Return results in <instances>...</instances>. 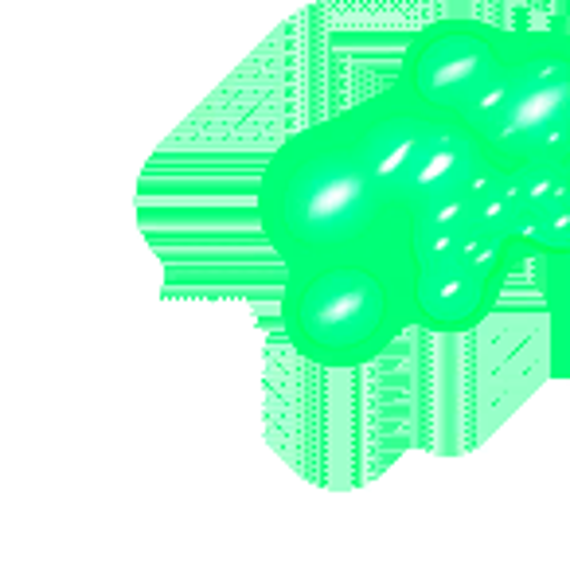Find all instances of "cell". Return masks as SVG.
<instances>
[{
	"mask_svg": "<svg viewBox=\"0 0 570 570\" xmlns=\"http://www.w3.org/2000/svg\"><path fill=\"white\" fill-rule=\"evenodd\" d=\"M336 121L403 243L473 227L481 184L500 157L465 118L387 87L341 110Z\"/></svg>",
	"mask_w": 570,
	"mask_h": 570,
	"instance_id": "1",
	"label": "cell"
},
{
	"mask_svg": "<svg viewBox=\"0 0 570 570\" xmlns=\"http://www.w3.org/2000/svg\"><path fill=\"white\" fill-rule=\"evenodd\" d=\"M254 219L282 269L341 262L403 238L336 114L269 153L254 188Z\"/></svg>",
	"mask_w": 570,
	"mask_h": 570,
	"instance_id": "2",
	"label": "cell"
},
{
	"mask_svg": "<svg viewBox=\"0 0 570 570\" xmlns=\"http://www.w3.org/2000/svg\"><path fill=\"white\" fill-rule=\"evenodd\" d=\"M282 274V336L313 367L356 372L383 360L414 328L403 238Z\"/></svg>",
	"mask_w": 570,
	"mask_h": 570,
	"instance_id": "3",
	"label": "cell"
},
{
	"mask_svg": "<svg viewBox=\"0 0 570 570\" xmlns=\"http://www.w3.org/2000/svg\"><path fill=\"white\" fill-rule=\"evenodd\" d=\"M469 126L508 165L562 160L570 153V36L551 28H512L504 59L476 95Z\"/></svg>",
	"mask_w": 570,
	"mask_h": 570,
	"instance_id": "4",
	"label": "cell"
},
{
	"mask_svg": "<svg viewBox=\"0 0 570 570\" xmlns=\"http://www.w3.org/2000/svg\"><path fill=\"white\" fill-rule=\"evenodd\" d=\"M512 243L481 227H458L406 243L414 328L434 336H461L497 313L512 274L523 266Z\"/></svg>",
	"mask_w": 570,
	"mask_h": 570,
	"instance_id": "5",
	"label": "cell"
},
{
	"mask_svg": "<svg viewBox=\"0 0 570 570\" xmlns=\"http://www.w3.org/2000/svg\"><path fill=\"white\" fill-rule=\"evenodd\" d=\"M508 43H512V28H500L492 20H430L406 40L391 90L414 98V102L450 110L458 118H469L476 95L504 59Z\"/></svg>",
	"mask_w": 570,
	"mask_h": 570,
	"instance_id": "6",
	"label": "cell"
},
{
	"mask_svg": "<svg viewBox=\"0 0 570 570\" xmlns=\"http://www.w3.org/2000/svg\"><path fill=\"white\" fill-rule=\"evenodd\" d=\"M512 238L523 258H570V168L562 160L512 165Z\"/></svg>",
	"mask_w": 570,
	"mask_h": 570,
	"instance_id": "7",
	"label": "cell"
},
{
	"mask_svg": "<svg viewBox=\"0 0 570 570\" xmlns=\"http://www.w3.org/2000/svg\"><path fill=\"white\" fill-rule=\"evenodd\" d=\"M562 28H567V36H570V12H562V20H559Z\"/></svg>",
	"mask_w": 570,
	"mask_h": 570,
	"instance_id": "8",
	"label": "cell"
},
{
	"mask_svg": "<svg viewBox=\"0 0 570 570\" xmlns=\"http://www.w3.org/2000/svg\"><path fill=\"white\" fill-rule=\"evenodd\" d=\"M554 4H562V9H570V0H554Z\"/></svg>",
	"mask_w": 570,
	"mask_h": 570,
	"instance_id": "9",
	"label": "cell"
},
{
	"mask_svg": "<svg viewBox=\"0 0 570 570\" xmlns=\"http://www.w3.org/2000/svg\"><path fill=\"white\" fill-rule=\"evenodd\" d=\"M567 168H570V153H567Z\"/></svg>",
	"mask_w": 570,
	"mask_h": 570,
	"instance_id": "10",
	"label": "cell"
},
{
	"mask_svg": "<svg viewBox=\"0 0 570 570\" xmlns=\"http://www.w3.org/2000/svg\"><path fill=\"white\" fill-rule=\"evenodd\" d=\"M567 12H570V9H567Z\"/></svg>",
	"mask_w": 570,
	"mask_h": 570,
	"instance_id": "11",
	"label": "cell"
}]
</instances>
